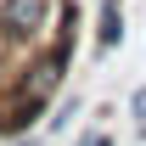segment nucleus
Instances as JSON below:
<instances>
[{
    "label": "nucleus",
    "mask_w": 146,
    "mask_h": 146,
    "mask_svg": "<svg viewBox=\"0 0 146 146\" xmlns=\"http://www.w3.org/2000/svg\"><path fill=\"white\" fill-rule=\"evenodd\" d=\"M39 17H45V0H6V6H0V28L11 39H28L39 28Z\"/></svg>",
    "instance_id": "f257e3e1"
},
{
    "label": "nucleus",
    "mask_w": 146,
    "mask_h": 146,
    "mask_svg": "<svg viewBox=\"0 0 146 146\" xmlns=\"http://www.w3.org/2000/svg\"><path fill=\"white\" fill-rule=\"evenodd\" d=\"M96 39H101V51H112V45L124 39V6H118V0H101V28H96Z\"/></svg>",
    "instance_id": "f03ea898"
},
{
    "label": "nucleus",
    "mask_w": 146,
    "mask_h": 146,
    "mask_svg": "<svg viewBox=\"0 0 146 146\" xmlns=\"http://www.w3.org/2000/svg\"><path fill=\"white\" fill-rule=\"evenodd\" d=\"M129 107H135V118H146V90H135V96H129Z\"/></svg>",
    "instance_id": "7ed1b4c3"
},
{
    "label": "nucleus",
    "mask_w": 146,
    "mask_h": 146,
    "mask_svg": "<svg viewBox=\"0 0 146 146\" xmlns=\"http://www.w3.org/2000/svg\"><path fill=\"white\" fill-rule=\"evenodd\" d=\"M79 146H107V135H79Z\"/></svg>",
    "instance_id": "20e7f679"
},
{
    "label": "nucleus",
    "mask_w": 146,
    "mask_h": 146,
    "mask_svg": "<svg viewBox=\"0 0 146 146\" xmlns=\"http://www.w3.org/2000/svg\"><path fill=\"white\" fill-rule=\"evenodd\" d=\"M17 146H39V141H17Z\"/></svg>",
    "instance_id": "39448f33"
}]
</instances>
